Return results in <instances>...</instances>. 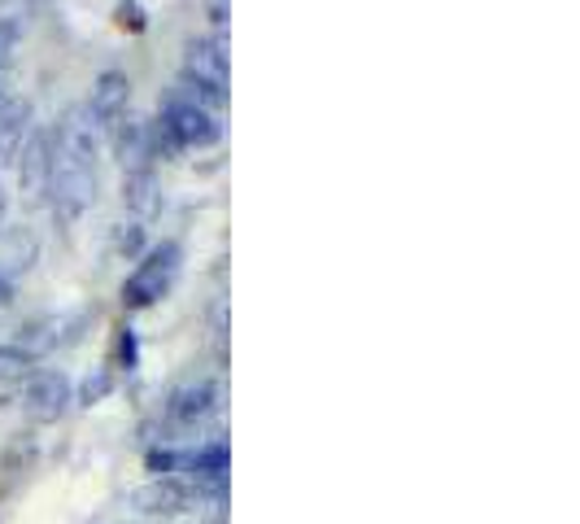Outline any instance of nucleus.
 <instances>
[{
  "label": "nucleus",
  "mask_w": 580,
  "mask_h": 524,
  "mask_svg": "<svg viewBox=\"0 0 580 524\" xmlns=\"http://www.w3.org/2000/svg\"><path fill=\"white\" fill-rule=\"evenodd\" d=\"M22 403L35 420H57L70 407V376L66 372H31L26 389H22Z\"/></svg>",
  "instance_id": "6e6552de"
},
{
  "label": "nucleus",
  "mask_w": 580,
  "mask_h": 524,
  "mask_svg": "<svg viewBox=\"0 0 580 524\" xmlns=\"http://www.w3.org/2000/svg\"><path fill=\"white\" fill-rule=\"evenodd\" d=\"M228 74H232V57H228V39L223 35L188 39V48H184V79H193L201 88H214V92H228Z\"/></svg>",
  "instance_id": "39448f33"
},
{
  "label": "nucleus",
  "mask_w": 580,
  "mask_h": 524,
  "mask_svg": "<svg viewBox=\"0 0 580 524\" xmlns=\"http://www.w3.org/2000/svg\"><path fill=\"white\" fill-rule=\"evenodd\" d=\"M35 258H39V245L26 228H0V271L22 276L35 267Z\"/></svg>",
  "instance_id": "ddd939ff"
},
{
  "label": "nucleus",
  "mask_w": 580,
  "mask_h": 524,
  "mask_svg": "<svg viewBox=\"0 0 580 524\" xmlns=\"http://www.w3.org/2000/svg\"><path fill=\"white\" fill-rule=\"evenodd\" d=\"M210 22H214L219 35H223V26H228V0H210Z\"/></svg>",
  "instance_id": "6ab92c4d"
},
{
  "label": "nucleus",
  "mask_w": 580,
  "mask_h": 524,
  "mask_svg": "<svg viewBox=\"0 0 580 524\" xmlns=\"http://www.w3.org/2000/svg\"><path fill=\"white\" fill-rule=\"evenodd\" d=\"M18 48H22V18L18 13H0V79L9 74Z\"/></svg>",
  "instance_id": "2eb2a0df"
},
{
  "label": "nucleus",
  "mask_w": 580,
  "mask_h": 524,
  "mask_svg": "<svg viewBox=\"0 0 580 524\" xmlns=\"http://www.w3.org/2000/svg\"><path fill=\"white\" fill-rule=\"evenodd\" d=\"M114 13H118V22H123V26H131V31H144V9H140V4H131V0H127V4H118Z\"/></svg>",
  "instance_id": "f3484780"
},
{
  "label": "nucleus",
  "mask_w": 580,
  "mask_h": 524,
  "mask_svg": "<svg viewBox=\"0 0 580 524\" xmlns=\"http://www.w3.org/2000/svg\"><path fill=\"white\" fill-rule=\"evenodd\" d=\"M214 403H219L214 381H193V385H184V389L171 394V403H166V420L179 424V429H193V424H201V420L214 411Z\"/></svg>",
  "instance_id": "1a4fd4ad"
},
{
  "label": "nucleus",
  "mask_w": 580,
  "mask_h": 524,
  "mask_svg": "<svg viewBox=\"0 0 580 524\" xmlns=\"http://www.w3.org/2000/svg\"><path fill=\"white\" fill-rule=\"evenodd\" d=\"M123 206H127L136 219H153V214L162 210V193H158L153 166H140V171H127V175H123Z\"/></svg>",
  "instance_id": "f8f14e48"
},
{
  "label": "nucleus",
  "mask_w": 580,
  "mask_h": 524,
  "mask_svg": "<svg viewBox=\"0 0 580 524\" xmlns=\"http://www.w3.org/2000/svg\"><path fill=\"white\" fill-rule=\"evenodd\" d=\"M79 324H83V315H53V319H39L35 328H26V337L13 341V346H22L31 359H44L48 350L74 341V328H79Z\"/></svg>",
  "instance_id": "9d476101"
},
{
  "label": "nucleus",
  "mask_w": 580,
  "mask_h": 524,
  "mask_svg": "<svg viewBox=\"0 0 580 524\" xmlns=\"http://www.w3.org/2000/svg\"><path fill=\"white\" fill-rule=\"evenodd\" d=\"M48 201L61 223H74L96 201V158H101V131L88 118L83 105H70L48 127Z\"/></svg>",
  "instance_id": "f257e3e1"
},
{
  "label": "nucleus",
  "mask_w": 580,
  "mask_h": 524,
  "mask_svg": "<svg viewBox=\"0 0 580 524\" xmlns=\"http://www.w3.org/2000/svg\"><path fill=\"white\" fill-rule=\"evenodd\" d=\"M39 359H31L22 346H0V385H13V381H26L35 372Z\"/></svg>",
  "instance_id": "4468645a"
},
{
  "label": "nucleus",
  "mask_w": 580,
  "mask_h": 524,
  "mask_svg": "<svg viewBox=\"0 0 580 524\" xmlns=\"http://www.w3.org/2000/svg\"><path fill=\"white\" fill-rule=\"evenodd\" d=\"M9 298H13V289H9V280L0 276V306H9Z\"/></svg>",
  "instance_id": "aec40b11"
},
{
  "label": "nucleus",
  "mask_w": 580,
  "mask_h": 524,
  "mask_svg": "<svg viewBox=\"0 0 580 524\" xmlns=\"http://www.w3.org/2000/svg\"><path fill=\"white\" fill-rule=\"evenodd\" d=\"M26 131H31V101L13 96V92H0V158L4 162H13Z\"/></svg>",
  "instance_id": "9b49d317"
},
{
  "label": "nucleus",
  "mask_w": 580,
  "mask_h": 524,
  "mask_svg": "<svg viewBox=\"0 0 580 524\" xmlns=\"http://www.w3.org/2000/svg\"><path fill=\"white\" fill-rule=\"evenodd\" d=\"M9 179H13V162L0 158V228H4V210H9Z\"/></svg>",
  "instance_id": "a211bd4d"
},
{
  "label": "nucleus",
  "mask_w": 580,
  "mask_h": 524,
  "mask_svg": "<svg viewBox=\"0 0 580 524\" xmlns=\"http://www.w3.org/2000/svg\"><path fill=\"white\" fill-rule=\"evenodd\" d=\"M214 140H219V118L210 109H201V105H193L184 96H166L162 118L153 123L158 158H162V149L166 153H175V149H210Z\"/></svg>",
  "instance_id": "f03ea898"
},
{
  "label": "nucleus",
  "mask_w": 580,
  "mask_h": 524,
  "mask_svg": "<svg viewBox=\"0 0 580 524\" xmlns=\"http://www.w3.org/2000/svg\"><path fill=\"white\" fill-rule=\"evenodd\" d=\"M48 171H53V158H48V131L44 127H31L13 153V188L22 193L26 206H39L48 201Z\"/></svg>",
  "instance_id": "20e7f679"
},
{
  "label": "nucleus",
  "mask_w": 580,
  "mask_h": 524,
  "mask_svg": "<svg viewBox=\"0 0 580 524\" xmlns=\"http://www.w3.org/2000/svg\"><path fill=\"white\" fill-rule=\"evenodd\" d=\"M83 109H88V118L96 123V131H109L118 118L131 114V79H127L123 70H101Z\"/></svg>",
  "instance_id": "423d86ee"
},
{
  "label": "nucleus",
  "mask_w": 580,
  "mask_h": 524,
  "mask_svg": "<svg viewBox=\"0 0 580 524\" xmlns=\"http://www.w3.org/2000/svg\"><path fill=\"white\" fill-rule=\"evenodd\" d=\"M114 249L127 254V258H136V254L144 249V228H140V223H118V228H114Z\"/></svg>",
  "instance_id": "dca6fc26"
},
{
  "label": "nucleus",
  "mask_w": 580,
  "mask_h": 524,
  "mask_svg": "<svg viewBox=\"0 0 580 524\" xmlns=\"http://www.w3.org/2000/svg\"><path fill=\"white\" fill-rule=\"evenodd\" d=\"M105 136H109V144H114V158L123 162V171L153 166L158 149H153V123H149V118H136V114H127V118H118V123H114Z\"/></svg>",
  "instance_id": "0eeeda50"
},
{
  "label": "nucleus",
  "mask_w": 580,
  "mask_h": 524,
  "mask_svg": "<svg viewBox=\"0 0 580 524\" xmlns=\"http://www.w3.org/2000/svg\"><path fill=\"white\" fill-rule=\"evenodd\" d=\"M179 263H184V254H179L175 241L153 245V249L136 263V271L127 276V284H123V306H127V311L158 306V302L171 293V284L179 280Z\"/></svg>",
  "instance_id": "7ed1b4c3"
}]
</instances>
